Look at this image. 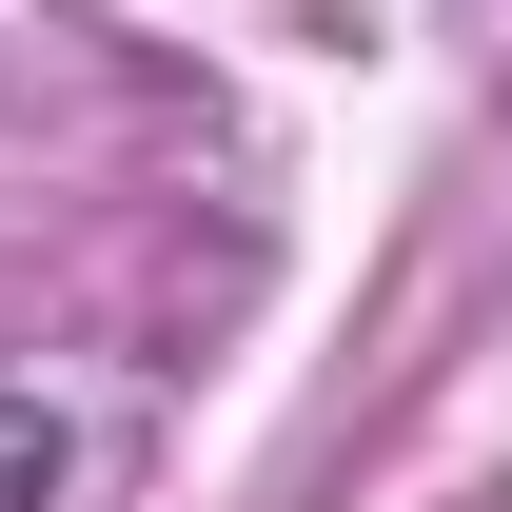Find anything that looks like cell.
Returning a JSON list of instances; mask_svg holds the SVG:
<instances>
[{
  "label": "cell",
  "instance_id": "1",
  "mask_svg": "<svg viewBox=\"0 0 512 512\" xmlns=\"http://www.w3.org/2000/svg\"><path fill=\"white\" fill-rule=\"evenodd\" d=\"M60 473H79V434L40 394H0V512H60Z\"/></svg>",
  "mask_w": 512,
  "mask_h": 512
}]
</instances>
